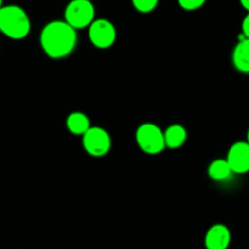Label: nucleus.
<instances>
[{
	"instance_id": "nucleus-12",
	"label": "nucleus",
	"mask_w": 249,
	"mask_h": 249,
	"mask_svg": "<svg viewBox=\"0 0 249 249\" xmlns=\"http://www.w3.org/2000/svg\"><path fill=\"white\" fill-rule=\"evenodd\" d=\"M232 175L230 167L225 160H215L209 164L208 177L214 181H224Z\"/></svg>"
},
{
	"instance_id": "nucleus-1",
	"label": "nucleus",
	"mask_w": 249,
	"mask_h": 249,
	"mask_svg": "<svg viewBox=\"0 0 249 249\" xmlns=\"http://www.w3.org/2000/svg\"><path fill=\"white\" fill-rule=\"evenodd\" d=\"M77 41V31L65 21H51L41 29L40 46L53 60L70 56L74 51Z\"/></svg>"
},
{
	"instance_id": "nucleus-11",
	"label": "nucleus",
	"mask_w": 249,
	"mask_h": 249,
	"mask_svg": "<svg viewBox=\"0 0 249 249\" xmlns=\"http://www.w3.org/2000/svg\"><path fill=\"white\" fill-rule=\"evenodd\" d=\"M66 126L73 135H84L85 131L90 128V121L83 112H72L66 119Z\"/></svg>"
},
{
	"instance_id": "nucleus-15",
	"label": "nucleus",
	"mask_w": 249,
	"mask_h": 249,
	"mask_svg": "<svg viewBox=\"0 0 249 249\" xmlns=\"http://www.w3.org/2000/svg\"><path fill=\"white\" fill-rule=\"evenodd\" d=\"M242 36L249 39V15L245 17L242 22Z\"/></svg>"
},
{
	"instance_id": "nucleus-9",
	"label": "nucleus",
	"mask_w": 249,
	"mask_h": 249,
	"mask_svg": "<svg viewBox=\"0 0 249 249\" xmlns=\"http://www.w3.org/2000/svg\"><path fill=\"white\" fill-rule=\"evenodd\" d=\"M232 62L241 73L249 72V39L241 36L232 53Z\"/></svg>"
},
{
	"instance_id": "nucleus-7",
	"label": "nucleus",
	"mask_w": 249,
	"mask_h": 249,
	"mask_svg": "<svg viewBox=\"0 0 249 249\" xmlns=\"http://www.w3.org/2000/svg\"><path fill=\"white\" fill-rule=\"evenodd\" d=\"M225 160L232 174H246L249 170V145L246 141H237L228 151Z\"/></svg>"
},
{
	"instance_id": "nucleus-10",
	"label": "nucleus",
	"mask_w": 249,
	"mask_h": 249,
	"mask_svg": "<svg viewBox=\"0 0 249 249\" xmlns=\"http://www.w3.org/2000/svg\"><path fill=\"white\" fill-rule=\"evenodd\" d=\"M165 148L177 150L184 146L187 139V131L181 124H172L163 131Z\"/></svg>"
},
{
	"instance_id": "nucleus-2",
	"label": "nucleus",
	"mask_w": 249,
	"mask_h": 249,
	"mask_svg": "<svg viewBox=\"0 0 249 249\" xmlns=\"http://www.w3.org/2000/svg\"><path fill=\"white\" fill-rule=\"evenodd\" d=\"M0 32L12 40H22L31 32V19L17 5L0 7Z\"/></svg>"
},
{
	"instance_id": "nucleus-5",
	"label": "nucleus",
	"mask_w": 249,
	"mask_h": 249,
	"mask_svg": "<svg viewBox=\"0 0 249 249\" xmlns=\"http://www.w3.org/2000/svg\"><path fill=\"white\" fill-rule=\"evenodd\" d=\"M83 148L91 157H104L112 147V139L108 131L101 126H90L83 135Z\"/></svg>"
},
{
	"instance_id": "nucleus-16",
	"label": "nucleus",
	"mask_w": 249,
	"mask_h": 249,
	"mask_svg": "<svg viewBox=\"0 0 249 249\" xmlns=\"http://www.w3.org/2000/svg\"><path fill=\"white\" fill-rule=\"evenodd\" d=\"M241 5H242L243 9L246 10V11H248L249 10V0H240Z\"/></svg>"
},
{
	"instance_id": "nucleus-14",
	"label": "nucleus",
	"mask_w": 249,
	"mask_h": 249,
	"mask_svg": "<svg viewBox=\"0 0 249 249\" xmlns=\"http://www.w3.org/2000/svg\"><path fill=\"white\" fill-rule=\"evenodd\" d=\"M206 1L207 0H178V4L186 11H195V10L201 9L206 4Z\"/></svg>"
},
{
	"instance_id": "nucleus-6",
	"label": "nucleus",
	"mask_w": 249,
	"mask_h": 249,
	"mask_svg": "<svg viewBox=\"0 0 249 249\" xmlns=\"http://www.w3.org/2000/svg\"><path fill=\"white\" fill-rule=\"evenodd\" d=\"M117 31L114 24L106 18L94 19L89 26V40L95 48L108 49L116 43Z\"/></svg>"
},
{
	"instance_id": "nucleus-17",
	"label": "nucleus",
	"mask_w": 249,
	"mask_h": 249,
	"mask_svg": "<svg viewBox=\"0 0 249 249\" xmlns=\"http://www.w3.org/2000/svg\"><path fill=\"white\" fill-rule=\"evenodd\" d=\"M2 6V0H0V7Z\"/></svg>"
},
{
	"instance_id": "nucleus-4",
	"label": "nucleus",
	"mask_w": 249,
	"mask_h": 249,
	"mask_svg": "<svg viewBox=\"0 0 249 249\" xmlns=\"http://www.w3.org/2000/svg\"><path fill=\"white\" fill-rule=\"evenodd\" d=\"M95 19V6L90 0H71L65 9V22L73 29L89 27Z\"/></svg>"
},
{
	"instance_id": "nucleus-8",
	"label": "nucleus",
	"mask_w": 249,
	"mask_h": 249,
	"mask_svg": "<svg viewBox=\"0 0 249 249\" xmlns=\"http://www.w3.org/2000/svg\"><path fill=\"white\" fill-rule=\"evenodd\" d=\"M231 243V232L224 224H214L208 229L204 237L207 249H228Z\"/></svg>"
},
{
	"instance_id": "nucleus-3",
	"label": "nucleus",
	"mask_w": 249,
	"mask_h": 249,
	"mask_svg": "<svg viewBox=\"0 0 249 249\" xmlns=\"http://www.w3.org/2000/svg\"><path fill=\"white\" fill-rule=\"evenodd\" d=\"M139 148L147 155H158L164 151V136L162 129L153 123H142L135 133Z\"/></svg>"
},
{
	"instance_id": "nucleus-13",
	"label": "nucleus",
	"mask_w": 249,
	"mask_h": 249,
	"mask_svg": "<svg viewBox=\"0 0 249 249\" xmlns=\"http://www.w3.org/2000/svg\"><path fill=\"white\" fill-rule=\"evenodd\" d=\"M136 11L141 14H150L157 7L160 0H131Z\"/></svg>"
}]
</instances>
